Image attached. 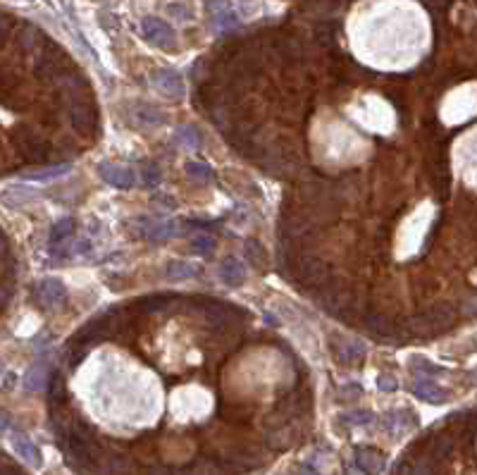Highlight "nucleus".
I'll list each match as a JSON object with an SVG mask.
<instances>
[{"mask_svg":"<svg viewBox=\"0 0 477 475\" xmlns=\"http://www.w3.org/2000/svg\"><path fill=\"white\" fill-rule=\"evenodd\" d=\"M141 34L150 45H158V48H172L174 41H177L172 27L167 22L158 20V17H143Z\"/></svg>","mask_w":477,"mask_h":475,"instance_id":"obj_1","label":"nucleus"},{"mask_svg":"<svg viewBox=\"0 0 477 475\" xmlns=\"http://www.w3.org/2000/svg\"><path fill=\"white\" fill-rule=\"evenodd\" d=\"M38 304L43 306V309L53 311L57 306L65 304L67 299V287L62 285L60 280H55V277H48V280H43L38 285Z\"/></svg>","mask_w":477,"mask_h":475,"instance_id":"obj_2","label":"nucleus"},{"mask_svg":"<svg viewBox=\"0 0 477 475\" xmlns=\"http://www.w3.org/2000/svg\"><path fill=\"white\" fill-rule=\"evenodd\" d=\"M98 172L106 179L108 184H113L115 189H131L136 184V175L134 170H129L127 165H113V163H103L98 165Z\"/></svg>","mask_w":477,"mask_h":475,"instance_id":"obj_3","label":"nucleus"},{"mask_svg":"<svg viewBox=\"0 0 477 475\" xmlns=\"http://www.w3.org/2000/svg\"><path fill=\"white\" fill-rule=\"evenodd\" d=\"M10 442H13V449L17 451V456H20V459L24 461L27 466H31V468H41V466H43V456H41V449L31 442V439L27 437L24 432H15Z\"/></svg>","mask_w":477,"mask_h":475,"instance_id":"obj_4","label":"nucleus"},{"mask_svg":"<svg viewBox=\"0 0 477 475\" xmlns=\"http://www.w3.org/2000/svg\"><path fill=\"white\" fill-rule=\"evenodd\" d=\"M69 120H72V125L77 127L79 132H93V127L98 122L96 110H93V106H89V103H84V98L69 103Z\"/></svg>","mask_w":477,"mask_h":475,"instance_id":"obj_5","label":"nucleus"},{"mask_svg":"<svg viewBox=\"0 0 477 475\" xmlns=\"http://www.w3.org/2000/svg\"><path fill=\"white\" fill-rule=\"evenodd\" d=\"M385 454L380 449L372 447H358L356 449V466L363 471L365 475H382L385 471Z\"/></svg>","mask_w":477,"mask_h":475,"instance_id":"obj_6","label":"nucleus"},{"mask_svg":"<svg viewBox=\"0 0 477 475\" xmlns=\"http://www.w3.org/2000/svg\"><path fill=\"white\" fill-rule=\"evenodd\" d=\"M41 201V194L29 187H10L5 191H0V204L8 208H24Z\"/></svg>","mask_w":477,"mask_h":475,"instance_id":"obj_7","label":"nucleus"},{"mask_svg":"<svg viewBox=\"0 0 477 475\" xmlns=\"http://www.w3.org/2000/svg\"><path fill=\"white\" fill-rule=\"evenodd\" d=\"M385 427L394 434V437H399V434H404L415 427V416H413L411 411H392V413H387V418H385Z\"/></svg>","mask_w":477,"mask_h":475,"instance_id":"obj_8","label":"nucleus"},{"mask_svg":"<svg viewBox=\"0 0 477 475\" xmlns=\"http://www.w3.org/2000/svg\"><path fill=\"white\" fill-rule=\"evenodd\" d=\"M413 394L427 404H444L446 399H449V394L441 390V387L434 385L432 380H418L415 385H413Z\"/></svg>","mask_w":477,"mask_h":475,"instance_id":"obj_9","label":"nucleus"},{"mask_svg":"<svg viewBox=\"0 0 477 475\" xmlns=\"http://www.w3.org/2000/svg\"><path fill=\"white\" fill-rule=\"evenodd\" d=\"M153 82L158 84L167 96H174V98L184 96V82L174 69H160V72L153 77Z\"/></svg>","mask_w":477,"mask_h":475,"instance_id":"obj_10","label":"nucleus"},{"mask_svg":"<svg viewBox=\"0 0 477 475\" xmlns=\"http://www.w3.org/2000/svg\"><path fill=\"white\" fill-rule=\"evenodd\" d=\"M27 392H41L43 387H48V366L43 361L34 363L31 368L24 373V380H22Z\"/></svg>","mask_w":477,"mask_h":475,"instance_id":"obj_11","label":"nucleus"},{"mask_svg":"<svg viewBox=\"0 0 477 475\" xmlns=\"http://www.w3.org/2000/svg\"><path fill=\"white\" fill-rule=\"evenodd\" d=\"M220 275H222V280L227 282V285L239 287V285H243V280H246V268H243L241 260L225 258L222 265H220Z\"/></svg>","mask_w":477,"mask_h":475,"instance_id":"obj_12","label":"nucleus"},{"mask_svg":"<svg viewBox=\"0 0 477 475\" xmlns=\"http://www.w3.org/2000/svg\"><path fill=\"white\" fill-rule=\"evenodd\" d=\"M74 227H77V222H74L72 218H62V220H57V222L50 227V244L57 246V244H62V241H67L69 236H72V232Z\"/></svg>","mask_w":477,"mask_h":475,"instance_id":"obj_13","label":"nucleus"},{"mask_svg":"<svg viewBox=\"0 0 477 475\" xmlns=\"http://www.w3.org/2000/svg\"><path fill=\"white\" fill-rule=\"evenodd\" d=\"M301 277L308 282H322L327 280V265L320 263V260L311 258V260H304V265H301Z\"/></svg>","mask_w":477,"mask_h":475,"instance_id":"obj_14","label":"nucleus"},{"mask_svg":"<svg viewBox=\"0 0 477 475\" xmlns=\"http://www.w3.org/2000/svg\"><path fill=\"white\" fill-rule=\"evenodd\" d=\"M199 275V268L191 263H184V260H174V263L167 268V277L170 280H189V277Z\"/></svg>","mask_w":477,"mask_h":475,"instance_id":"obj_15","label":"nucleus"},{"mask_svg":"<svg viewBox=\"0 0 477 475\" xmlns=\"http://www.w3.org/2000/svg\"><path fill=\"white\" fill-rule=\"evenodd\" d=\"M437 466H439L437 459H432L429 454H422L420 459L408 468V475H437Z\"/></svg>","mask_w":477,"mask_h":475,"instance_id":"obj_16","label":"nucleus"},{"mask_svg":"<svg viewBox=\"0 0 477 475\" xmlns=\"http://www.w3.org/2000/svg\"><path fill=\"white\" fill-rule=\"evenodd\" d=\"M69 172V165H53V167H45V170H38V172H27L24 179H31V182H45V179H55V177H62Z\"/></svg>","mask_w":477,"mask_h":475,"instance_id":"obj_17","label":"nucleus"},{"mask_svg":"<svg viewBox=\"0 0 477 475\" xmlns=\"http://www.w3.org/2000/svg\"><path fill=\"white\" fill-rule=\"evenodd\" d=\"M17 41H20V45L24 50H34V48H38L41 41H43V36H41V31L38 29H34V27H24L20 31V36H17Z\"/></svg>","mask_w":477,"mask_h":475,"instance_id":"obj_18","label":"nucleus"},{"mask_svg":"<svg viewBox=\"0 0 477 475\" xmlns=\"http://www.w3.org/2000/svg\"><path fill=\"white\" fill-rule=\"evenodd\" d=\"M336 356H339V361H358L360 356H363V344H358V341H346L341 349H336Z\"/></svg>","mask_w":477,"mask_h":475,"instance_id":"obj_19","label":"nucleus"},{"mask_svg":"<svg viewBox=\"0 0 477 475\" xmlns=\"http://www.w3.org/2000/svg\"><path fill=\"white\" fill-rule=\"evenodd\" d=\"M177 139H179V141H184L189 148H199L201 146V134L196 132V127H179Z\"/></svg>","mask_w":477,"mask_h":475,"instance_id":"obj_20","label":"nucleus"},{"mask_svg":"<svg viewBox=\"0 0 477 475\" xmlns=\"http://www.w3.org/2000/svg\"><path fill=\"white\" fill-rule=\"evenodd\" d=\"M165 115L158 113L155 108H150V106H143V108H138V122L141 125H160V122H165Z\"/></svg>","mask_w":477,"mask_h":475,"instance_id":"obj_21","label":"nucleus"},{"mask_svg":"<svg viewBox=\"0 0 477 475\" xmlns=\"http://www.w3.org/2000/svg\"><path fill=\"white\" fill-rule=\"evenodd\" d=\"M246 258L258 265V268H265V251L260 248V244L255 239L246 241Z\"/></svg>","mask_w":477,"mask_h":475,"instance_id":"obj_22","label":"nucleus"},{"mask_svg":"<svg viewBox=\"0 0 477 475\" xmlns=\"http://www.w3.org/2000/svg\"><path fill=\"white\" fill-rule=\"evenodd\" d=\"M341 420L348 423V425H370V423H375V413H370V411H351Z\"/></svg>","mask_w":477,"mask_h":475,"instance_id":"obj_23","label":"nucleus"},{"mask_svg":"<svg viewBox=\"0 0 477 475\" xmlns=\"http://www.w3.org/2000/svg\"><path fill=\"white\" fill-rule=\"evenodd\" d=\"M186 172H189L191 177H196V179H215V172L211 170V165H206V163H196V160H191V163H186Z\"/></svg>","mask_w":477,"mask_h":475,"instance_id":"obj_24","label":"nucleus"},{"mask_svg":"<svg viewBox=\"0 0 477 475\" xmlns=\"http://www.w3.org/2000/svg\"><path fill=\"white\" fill-rule=\"evenodd\" d=\"M191 248H194V253H199V256H206V253H211L215 248V239L213 236H196V239L191 241Z\"/></svg>","mask_w":477,"mask_h":475,"instance_id":"obj_25","label":"nucleus"},{"mask_svg":"<svg viewBox=\"0 0 477 475\" xmlns=\"http://www.w3.org/2000/svg\"><path fill=\"white\" fill-rule=\"evenodd\" d=\"M167 304H172V297H150L141 304V311L153 313V311H162Z\"/></svg>","mask_w":477,"mask_h":475,"instance_id":"obj_26","label":"nucleus"},{"mask_svg":"<svg viewBox=\"0 0 477 475\" xmlns=\"http://www.w3.org/2000/svg\"><path fill=\"white\" fill-rule=\"evenodd\" d=\"M143 182H146V187H158V182H160V170H158V165L148 163L146 167H143Z\"/></svg>","mask_w":477,"mask_h":475,"instance_id":"obj_27","label":"nucleus"},{"mask_svg":"<svg viewBox=\"0 0 477 475\" xmlns=\"http://www.w3.org/2000/svg\"><path fill=\"white\" fill-rule=\"evenodd\" d=\"M368 327L372 329V332H377V334H387V332H389V322H387V318H370Z\"/></svg>","mask_w":477,"mask_h":475,"instance_id":"obj_28","label":"nucleus"},{"mask_svg":"<svg viewBox=\"0 0 477 475\" xmlns=\"http://www.w3.org/2000/svg\"><path fill=\"white\" fill-rule=\"evenodd\" d=\"M377 387H380L382 392H394L399 387V382L392 378V375H380V380H377Z\"/></svg>","mask_w":477,"mask_h":475,"instance_id":"obj_29","label":"nucleus"},{"mask_svg":"<svg viewBox=\"0 0 477 475\" xmlns=\"http://www.w3.org/2000/svg\"><path fill=\"white\" fill-rule=\"evenodd\" d=\"M10 299H13V287L3 285V282H0V311H3L5 306L10 304Z\"/></svg>","mask_w":477,"mask_h":475,"instance_id":"obj_30","label":"nucleus"},{"mask_svg":"<svg viewBox=\"0 0 477 475\" xmlns=\"http://www.w3.org/2000/svg\"><path fill=\"white\" fill-rule=\"evenodd\" d=\"M10 425H13V416H10L8 411L0 409V432L10 430Z\"/></svg>","mask_w":477,"mask_h":475,"instance_id":"obj_31","label":"nucleus"},{"mask_svg":"<svg viewBox=\"0 0 477 475\" xmlns=\"http://www.w3.org/2000/svg\"><path fill=\"white\" fill-rule=\"evenodd\" d=\"M8 253V236L3 234V229H0V258Z\"/></svg>","mask_w":477,"mask_h":475,"instance_id":"obj_32","label":"nucleus"},{"mask_svg":"<svg viewBox=\"0 0 477 475\" xmlns=\"http://www.w3.org/2000/svg\"><path fill=\"white\" fill-rule=\"evenodd\" d=\"M299 475H322V473H318L313 466H301L299 468Z\"/></svg>","mask_w":477,"mask_h":475,"instance_id":"obj_33","label":"nucleus"},{"mask_svg":"<svg viewBox=\"0 0 477 475\" xmlns=\"http://www.w3.org/2000/svg\"><path fill=\"white\" fill-rule=\"evenodd\" d=\"M146 475H174V473L167 471V468H150Z\"/></svg>","mask_w":477,"mask_h":475,"instance_id":"obj_34","label":"nucleus"},{"mask_svg":"<svg viewBox=\"0 0 477 475\" xmlns=\"http://www.w3.org/2000/svg\"><path fill=\"white\" fill-rule=\"evenodd\" d=\"M5 375V366H3V361H0V378Z\"/></svg>","mask_w":477,"mask_h":475,"instance_id":"obj_35","label":"nucleus"}]
</instances>
